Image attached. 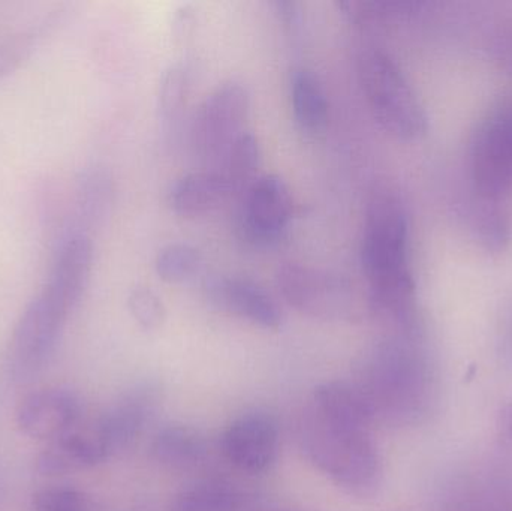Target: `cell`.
Returning a JSON list of instances; mask_svg holds the SVG:
<instances>
[{
  "instance_id": "obj_17",
  "label": "cell",
  "mask_w": 512,
  "mask_h": 511,
  "mask_svg": "<svg viewBox=\"0 0 512 511\" xmlns=\"http://www.w3.org/2000/svg\"><path fill=\"white\" fill-rule=\"evenodd\" d=\"M150 453L164 467L188 470L206 458V438L191 426H165L153 437Z\"/></svg>"
},
{
  "instance_id": "obj_21",
  "label": "cell",
  "mask_w": 512,
  "mask_h": 511,
  "mask_svg": "<svg viewBox=\"0 0 512 511\" xmlns=\"http://www.w3.org/2000/svg\"><path fill=\"white\" fill-rule=\"evenodd\" d=\"M200 251L186 243H171L156 255L155 269L162 281L170 284L188 281L201 269Z\"/></svg>"
},
{
  "instance_id": "obj_8",
  "label": "cell",
  "mask_w": 512,
  "mask_h": 511,
  "mask_svg": "<svg viewBox=\"0 0 512 511\" xmlns=\"http://www.w3.org/2000/svg\"><path fill=\"white\" fill-rule=\"evenodd\" d=\"M294 213L291 191L276 174L256 177L243 192L240 233L255 246H270L288 230Z\"/></svg>"
},
{
  "instance_id": "obj_15",
  "label": "cell",
  "mask_w": 512,
  "mask_h": 511,
  "mask_svg": "<svg viewBox=\"0 0 512 511\" xmlns=\"http://www.w3.org/2000/svg\"><path fill=\"white\" fill-rule=\"evenodd\" d=\"M108 455L93 429H75L51 441L36 458L41 476L56 477L89 470L107 461Z\"/></svg>"
},
{
  "instance_id": "obj_5",
  "label": "cell",
  "mask_w": 512,
  "mask_h": 511,
  "mask_svg": "<svg viewBox=\"0 0 512 511\" xmlns=\"http://www.w3.org/2000/svg\"><path fill=\"white\" fill-rule=\"evenodd\" d=\"M276 282L286 303L301 314L321 320L358 314V291L346 276L291 263L277 270Z\"/></svg>"
},
{
  "instance_id": "obj_16",
  "label": "cell",
  "mask_w": 512,
  "mask_h": 511,
  "mask_svg": "<svg viewBox=\"0 0 512 511\" xmlns=\"http://www.w3.org/2000/svg\"><path fill=\"white\" fill-rule=\"evenodd\" d=\"M233 195L224 174L213 168L180 177L168 192V204L177 215L192 218L213 212Z\"/></svg>"
},
{
  "instance_id": "obj_25",
  "label": "cell",
  "mask_w": 512,
  "mask_h": 511,
  "mask_svg": "<svg viewBox=\"0 0 512 511\" xmlns=\"http://www.w3.org/2000/svg\"><path fill=\"white\" fill-rule=\"evenodd\" d=\"M507 51H508V59H510V60H508V62H510L512 65V44H510V47L507 48Z\"/></svg>"
},
{
  "instance_id": "obj_7",
  "label": "cell",
  "mask_w": 512,
  "mask_h": 511,
  "mask_svg": "<svg viewBox=\"0 0 512 511\" xmlns=\"http://www.w3.org/2000/svg\"><path fill=\"white\" fill-rule=\"evenodd\" d=\"M472 177L483 197L498 198L512 188V102L486 117L472 144Z\"/></svg>"
},
{
  "instance_id": "obj_12",
  "label": "cell",
  "mask_w": 512,
  "mask_h": 511,
  "mask_svg": "<svg viewBox=\"0 0 512 511\" xmlns=\"http://www.w3.org/2000/svg\"><path fill=\"white\" fill-rule=\"evenodd\" d=\"M158 401V390L152 386H138L102 414L92 429L108 458L125 450L141 434Z\"/></svg>"
},
{
  "instance_id": "obj_11",
  "label": "cell",
  "mask_w": 512,
  "mask_h": 511,
  "mask_svg": "<svg viewBox=\"0 0 512 511\" xmlns=\"http://www.w3.org/2000/svg\"><path fill=\"white\" fill-rule=\"evenodd\" d=\"M222 450L237 470L255 476L265 473L279 453L277 423L268 414H245L228 426L222 437Z\"/></svg>"
},
{
  "instance_id": "obj_18",
  "label": "cell",
  "mask_w": 512,
  "mask_h": 511,
  "mask_svg": "<svg viewBox=\"0 0 512 511\" xmlns=\"http://www.w3.org/2000/svg\"><path fill=\"white\" fill-rule=\"evenodd\" d=\"M289 93L298 126L307 132L321 131L327 125L328 102L321 81L313 71L307 68L295 69L291 75Z\"/></svg>"
},
{
  "instance_id": "obj_14",
  "label": "cell",
  "mask_w": 512,
  "mask_h": 511,
  "mask_svg": "<svg viewBox=\"0 0 512 511\" xmlns=\"http://www.w3.org/2000/svg\"><path fill=\"white\" fill-rule=\"evenodd\" d=\"M92 266V240L84 234H74L57 252L45 293L74 311L89 284Z\"/></svg>"
},
{
  "instance_id": "obj_22",
  "label": "cell",
  "mask_w": 512,
  "mask_h": 511,
  "mask_svg": "<svg viewBox=\"0 0 512 511\" xmlns=\"http://www.w3.org/2000/svg\"><path fill=\"white\" fill-rule=\"evenodd\" d=\"M189 92V71L183 63L171 65L159 84V111L167 125L182 116Z\"/></svg>"
},
{
  "instance_id": "obj_6",
  "label": "cell",
  "mask_w": 512,
  "mask_h": 511,
  "mask_svg": "<svg viewBox=\"0 0 512 511\" xmlns=\"http://www.w3.org/2000/svg\"><path fill=\"white\" fill-rule=\"evenodd\" d=\"M251 108L248 89L236 81L216 87L195 111L191 140L204 164L218 165L245 126Z\"/></svg>"
},
{
  "instance_id": "obj_13",
  "label": "cell",
  "mask_w": 512,
  "mask_h": 511,
  "mask_svg": "<svg viewBox=\"0 0 512 511\" xmlns=\"http://www.w3.org/2000/svg\"><path fill=\"white\" fill-rule=\"evenodd\" d=\"M210 302L264 329H277L282 312L273 297L256 282L242 276H218L207 284Z\"/></svg>"
},
{
  "instance_id": "obj_2",
  "label": "cell",
  "mask_w": 512,
  "mask_h": 511,
  "mask_svg": "<svg viewBox=\"0 0 512 511\" xmlns=\"http://www.w3.org/2000/svg\"><path fill=\"white\" fill-rule=\"evenodd\" d=\"M408 240V216L402 200L390 189H379L367 207L361 264L372 308L399 323H408L415 300Z\"/></svg>"
},
{
  "instance_id": "obj_4",
  "label": "cell",
  "mask_w": 512,
  "mask_h": 511,
  "mask_svg": "<svg viewBox=\"0 0 512 511\" xmlns=\"http://www.w3.org/2000/svg\"><path fill=\"white\" fill-rule=\"evenodd\" d=\"M358 77L370 111L385 131L400 140H418L426 134V110L390 54L364 51L358 60Z\"/></svg>"
},
{
  "instance_id": "obj_1",
  "label": "cell",
  "mask_w": 512,
  "mask_h": 511,
  "mask_svg": "<svg viewBox=\"0 0 512 511\" xmlns=\"http://www.w3.org/2000/svg\"><path fill=\"white\" fill-rule=\"evenodd\" d=\"M373 422L369 408L352 384H319L298 422L301 452L346 494L375 497L384 470L373 440Z\"/></svg>"
},
{
  "instance_id": "obj_3",
  "label": "cell",
  "mask_w": 512,
  "mask_h": 511,
  "mask_svg": "<svg viewBox=\"0 0 512 511\" xmlns=\"http://www.w3.org/2000/svg\"><path fill=\"white\" fill-rule=\"evenodd\" d=\"M357 389L373 420L408 423L421 413L427 396V372L417 353L402 342L376 345L355 369Z\"/></svg>"
},
{
  "instance_id": "obj_26",
  "label": "cell",
  "mask_w": 512,
  "mask_h": 511,
  "mask_svg": "<svg viewBox=\"0 0 512 511\" xmlns=\"http://www.w3.org/2000/svg\"><path fill=\"white\" fill-rule=\"evenodd\" d=\"M282 511H297V510H282Z\"/></svg>"
},
{
  "instance_id": "obj_20",
  "label": "cell",
  "mask_w": 512,
  "mask_h": 511,
  "mask_svg": "<svg viewBox=\"0 0 512 511\" xmlns=\"http://www.w3.org/2000/svg\"><path fill=\"white\" fill-rule=\"evenodd\" d=\"M259 161L261 149L258 140L251 131H245L236 138L219 164L213 168H218L230 183L234 194H239L245 192L256 179Z\"/></svg>"
},
{
  "instance_id": "obj_9",
  "label": "cell",
  "mask_w": 512,
  "mask_h": 511,
  "mask_svg": "<svg viewBox=\"0 0 512 511\" xmlns=\"http://www.w3.org/2000/svg\"><path fill=\"white\" fill-rule=\"evenodd\" d=\"M69 311L62 303L42 291L24 309L12 338L15 365L24 371L41 368L53 354Z\"/></svg>"
},
{
  "instance_id": "obj_24",
  "label": "cell",
  "mask_w": 512,
  "mask_h": 511,
  "mask_svg": "<svg viewBox=\"0 0 512 511\" xmlns=\"http://www.w3.org/2000/svg\"><path fill=\"white\" fill-rule=\"evenodd\" d=\"M32 511H92V504L77 489L48 488L33 495Z\"/></svg>"
},
{
  "instance_id": "obj_19",
  "label": "cell",
  "mask_w": 512,
  "mask_h": 511,
  "mask_svg": "<svg viewBox=\"0 0 512 511\" xmlns=\"http://www.w3.org/2000/svg\"><path fill=\"white\" fill-rule=\"evenodd\" d=\"M243 495L233 483L207 479L182 489L168 511H240Z\"/></svg>"
},
{
  "instance_id": "obj_10",
  "label": "cell",
  "mask_w": 512,
  "mask_h": 511,
  "mask_svg": "<svg viewBox=\"0 0 512 511\" xmlns=\"http://www.w3.org/2000/svg\"><path fill=\"white\" fill-rule=\"evenodd\" d=\"M81 416L83 405L74 392L41 389L21 399L15 420L26 437L48 444L75 431L80 425Z\"/></svg>"
},
{
  "instance_id": "obj_23",
  "label": "cell",
  "mask_w": 512,
  "mask_h": 511,
  "mask_svg": "<svg viewBox=\"0 0 512 511\" xmlns=\"http://www.w3.org/2000/svg\"><path fill=\"white\" fill-rule=\"evenodd\" d=\"M128 308L143 329L156 330L164 324L165 306L149 287H137L129 293Z\"/></svg>"
}]
</instances>
